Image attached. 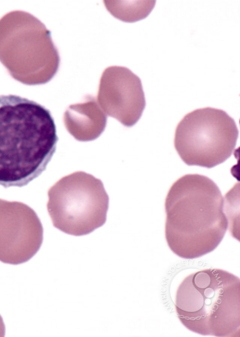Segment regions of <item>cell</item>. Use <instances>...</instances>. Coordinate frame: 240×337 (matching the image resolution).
<instances>
[{"label":"cell","mask_w":240,"mask_h":337,"mask_svg":"<svg viewBox=\"0 0 240 337\" xmlns=\"http://www.w3.org/2000/svg\"><path fill=\"white\" fill-rule=\"evenodd\" d=\"M58 141L48 109L20 96L0 95V185L22 187L37 178Z\"/></svg>","instance_id":"cell-1"},{"label":"cell","mask_w":240,"mask_h":337,"mask_svg":"<svg viewBox=\"0 0 240 337\" xmlns=\"http://www.w3.org/2000/svg\"><path fill=\"white\" fill-rule=\"evenodd\" d=\"M224 199L208 177L185 175L170 187L165 200L166 239L170 250L184 259L214 250L228 228Z\"/></svg>","instance_id":"cell-2"},{"label":"cell","mask_w":240,"mask_h":337,"mask_svg":"<svg viewBox=\"0 0 240 337\" xmlns=\"http://www.w3.org/2000/svg\"><path fill=\"white\" fill-rule=\"evenodd\" d=\"M174 305L180 321L192 332L239 336L240 280L232 273L208 268L188 275L177 289Z\"/></svg>","instance_id":"cell-3"},{"label":"cell","mask_w":240,"mask_h":337,"mask_svg":"<svg viewBox=\"0 0 240 337\" xmlns=\"http://www.w3.org/2000/svg\"><path fill=\"white\" fill-rule=\"evenodd\" d=\"M0 62L15 80L36 85L54 76L60 58L45 25L29 13L14 11L0 19Z\"/></svg>","instance_id":"cell-4"},{"label":"cell","mask_w":240,"mask_h":337,"mask_svg":"<svg viewBox=\"0 0 240 337\" xmlns=\"http://www.w3.org/2000/svg\"><path fill=\"white\" fill-rule=\"evenodd\" d=\"M48 197L52 224L65 233L86 235L106 222L108 196L92 175L77 171L64 176L49 189Z\"/></svg>","instance_id":"cell-5"},{"label":"cell","mask_w":240,"mask_h":337,"mask_svg":"<svg viewBox=\"0 0 240 337\" xmlns=\"http://www.w3.org/2000/svg\"><path fill=\"white\" fill-rule=\"evenodd\" d=\"M238 135L234 120L225 111L206 107L184 117L176 129L174 145L186 164L210 168L230 157Z\"/></svg>","instance_id":"cell-6"},{"label":"cell","mask_w":240,"mask_h":337,"mask_svg":"<svg viewBox=\"0 0 240 337\" xmlns=\"http://www.w3.org/2000/svg\"><path fill=\"white\" fill-rule=\"evenodd\" d=\"M43 227L35 211L22 202L0 199V261L19 264L31 259L43 241Z\"/></svg>","instance_id":"cell-7"},{"label":"cell","mask_w":240,"mask_h":337,"mask_svg":"<svg viewBox=\"0 0 240 337\" xmlns=\"http://www.w3.org/2000/svg\"><path fill=\"white\" fill-rule=\"evenodd\" d=\"M98 103L109 116L126 126H133L146 106L140 79L126 67H108L100 80Z\"/></svg>","instance_id":"cell-8"},{"label":"cell","mask_w":240,"mask_h":337,"mask_svg":"<svg viewBox=\"0 0 240 337\" xmlns=\"http://www.w3.org/2000/svg\"><path fill=\"white\" fill-rule=\"evenodd\" d=\"M107 10L114 17L126 22H134L146 18L156 1H104Z\"/></svg>","instance_id":"cell-9"},{"label":"cell","mask_w":240,"mask_h":337,"mask_svg":"<svg viewBox=\"0 0 240 337\" xmlns=\"http://www.w3.org/2000/svg\"><path fill=\"white\" fill-rule=\"evenodd\" d=\"M5 325L3 321V319L0 315V336H4L5 335Z\"/></svg>","instance_id":"cell-10"}]
</instances>
